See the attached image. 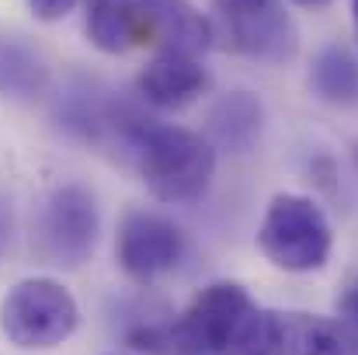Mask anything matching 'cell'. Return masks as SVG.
<instances>
[{"mask_svg":"<svg viewBox=\"0 0 358 355\" xmlns=\"http://www.w3.org/2000/svg\"><path fill=\"white\" fill-rule=\"evenodd\" d=\"M275 331H278V310L254 307L230 335L223 355H275Z\"/></svg>","mask_w":358,"mask_h":355,"instance_id":"obj_16","label":"cell"},{"mask_svg":"<svg viewBox=\"0 0 358 355\" xmlns=\"http://www.w3.org/2000/svg\"><path fill=\"white\" fill-rule=\"evenodd\" d=\"M275 355H358V335L345 321L278 310Z\"/></svg>","mask_w":358,"mask_h":355,"instance_id":"obj_10","label":"cell"},{"mask_svg":"<svg viewBox=\"0 0 358 355\" xmlns=\"http://www.w3.org/2000/svg\"><path fill=\"white\" fill-rule=\"evenodd\" d=\"M209 132L220 146L230 150H247L257 132H261V102L247 91L227 95L213 112H209Z\"/></svg>","mask_w":358,"mask_h":355,"instance_id":"obj_13","label":"cell"},{"mask_svg":"<svg viewBox=\"0 0 358 355\" xmlns=\"http://www.w3.org/2000/svg\"><path fill=\"white\" fill-rule=\"evenodd\" d=\"M257 247L282 272H317L331 258L334 234L313 199L282 192L264 209V220L257 227Z\"/></svg>","mask_w":358,"mask_h":355,"instance_id":"obj_2","label":"cell"},{"mask_svg":"<svg viewBox=\"0 0 358 355\" xmlns=\"http://www.w3.org/2000/svg\"><path fill=\"white\" fill-rule=\"evenodd\" d=\"M257 303L250 300V293L240 286V282H213L206 286L192 303L188 310L181 314L185 328L209 349V352L223 355L230 335L237 331V324L254 310Z\"/></svg>","mask_w":358,"mask_h":355,"instance_id":"obj_8","label":"cell"},{"mask_svg":"<svg viewBox=\"0 0 358 355\" xmlns=\"http://www.w3.org/2000/svg\"><path fill=\"white\" fill-rule=\"evenodd\" d=\"M38 21H63L80 0H24Z\"/></svg>","mask_w":358,"mask_h":355,"instance_id":"obj_17","label":"cell"},{"mask_svg":"<svg viewBox=\"0 0 358 355\" xmlns=\"http://www.w3.org/2000/svg\"><path fill=\"white\" fill-rule=\"evenodd\" d=\"M139 42H153L157 53L202 56L216 46L213 18H206L192 0H136Z\"/></svg>","mask_w":358,"mask_h":355,"instance_id":"obj_7","label":"cell"},{"mask_svg":"<svg viewBox=\"0 0 358 355\" xmlns=\"http://www.w3.org/2000/svg\"><path fill=\"white\" fill-rule=\"evenodd\" d=\"M352 21H355V35H358V0H352Z\"/></svg>","mask_w":358,"mask_h":355,"instance_id":"obj_20","label":"cell"},{"mask_svg":"<svg viewBox=\"0 0 358 355\" xmlns=\"http://www.w3.org/2000/svg\"><path fill=\"white\" fill-rule=\"evenodd\" d=\"M296 4H303V7H320V4H327V0H296Z\"/></svg>","mask_w":358,"mask_h":355,"instance_id":"obj_19","label":"cell"},{"mask_svg":"<svg viewBox=\"0 0 358 355\" xmlns=\"http://www.w3.org/2000/svg\"><path fill=\"white\" fill-rule=\"evenodd\" d=\"M115 254H119V265L129 279L153 282V279L167 275L171 268H178V261L185 254V237L167 216L136 209L122 220Z\"/></svg>","mask_w":358,"mask_h":355,"instance_id":"obj_6","label":"cell"},{"mask_svg":"<svg viewBox=\"0 0 358 355\" xmlns=\"http://www.w3.org/2000/svg\"><path fill=\"white\" fill-rule=\"evenodd\" d=\"M310 91L327 105L358 102V56L348 46H324L310 67Z\"/></svg>","mask_w":358,"mask_h":355,"instance_id":"obj_11","label":"cell"},{"mask_svg":"<svg viewBox=\"0 0 358 355\" xmlns=\"http://www.w3.org/2000/svg\"><path fill=\"white\" fill-rule=\"evenodd\" d=\"M80 324V307L73 293L56 279L17 282L0 307V331L17 349H56Z\"/></svg>","mask_w":358,"mask_h":355,"instance_id":"obj_3","label":"cell"},{"mask_svg":"<svg viewBox=\"0 0 358 355\" xmlns=\"http://www.w3.org/2000/svg\"><path fill=\"white\" fill-rule=\"evenodd\" d=\"M129 345L136 352H150V355H216L185 328L181 317L171 321V324H150V328L132 331Z\"/></svg>","mask_w":358,"mask_h":355,"instance_id":"obj_15","label":"cell"},{"mask_svg":"<svg viewBox=\"0 0 358 355\" xmlns=\"http://www.w3.org/2000/svg\"><path fill=\"white\" fill-rule=\"evenodd\" d=\"M139 95L157 109H185L209 91V74L199 56L157 53L136 77Z\"/></svg>","mask_w":358,"mask_h":355,"instance_id":"obj_9","label":"cell"},{"mask_svg":"<svg viewBox=\"0 0 358 355\" xmlns=\"http://www.w3.org/2000/svg\"><path fill=\"white\" fill-rule=\"evenodd\" d=\"M98 244V202L84 185L56 188L35 216V251L59 268H80Z\"/></svg>","mask_w":358,"mask_h":355,"instance_id":"obj_5","label":"cell"},{"mask_svg":"<svg viewBox=\"0 0 358 355\" xmlns=\"http://www.w3.org/2000/svg\"><path fill=\"white\" fill-rule=\"evenodd\" d=\"M84 28H87V39L94 49L119 56L129 46L139 42L136 0H87Z\"/></svg>","mask_w":358,"mask_h":355,"instance_id":"obj_12","label":"cell"},{"mask_svg":"<svg viewBox=\"0 0 358 355\" xmlns=\"http://www.w3.org/2000/svg\"><path fill=\"white\" fill-rule=\"evenodd\" d=\"M45 81H49V70L31 46L17 39L0 42V95L3 98H17V102L38 98Z\"/></svg>","mask_w":358,"mask_h":355,"instance_id":"obj_14","label":"cell"},{"mask_svg":"<svg viewBox=\"0 0 358 355\" xmlns=\"http://www.w3.org/2000/svg\"><path fill=\"white\" fill-rule=\"evenodd\" d=\"M125 146L160 202H195L213 181L216 146L185 125L132 118L125 125Z\"/></svg>","mask_w":358,"mask_h":355,"instance_id":"obj_1","label":"cell"},{"mask_svg":"<svg viewBox=\"0 0 358 355\" xmlns=\"http://www.w3.org/2000/svg\"><path fill=\"white\" fill-rule=\"evenodd\" d=\"M213 32L223 49L264 63H282L299 46L282 0H213Z\"/></svg>","mask_w":358,"mask_h":355,"instance_id":"obj_4","label":"cell"},{"mask_svg":"<svg viewBox=\"0 0 358 355\" xmlns=\"http://www.w3.org/2000/svg\"><path fill=\"white\" fill-rule=\"evenodd\" d=\"M338 310H341V321H345V324L358 335V282H352V286L345 289V296H341Z\"/></svg>","mask_w":358,"mask_h":355,"instance_id":"obj_18","label":"cell"}]
</instances>
